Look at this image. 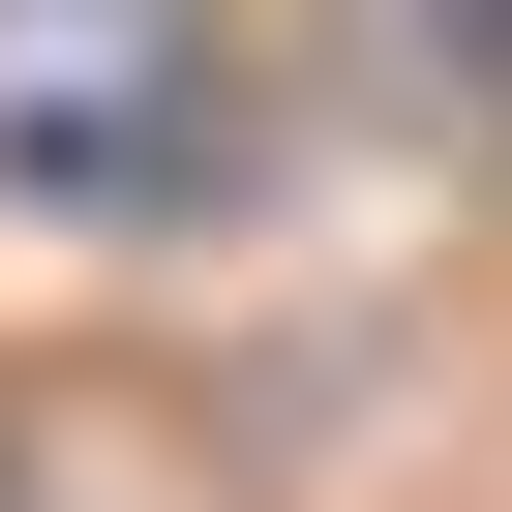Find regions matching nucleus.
I'll list each match as a JSON object with an SVG mask.
<instances>
[{
  "mask_svg": "<svg viewBox=\"0 0 512 512\" xmlns=\"http://www.w3.org/2000/svg\"><path fill=\"white\" fill-rule=\"evenodd\" d=\"M211 181H241V31L211 0H0V211L151 241Z\"/></svg>",
  "mask_w": 512,
  "mask_h": 512,
  "instance_id": "obj_1",
  "label": "nucleus"
}]
</instances>
